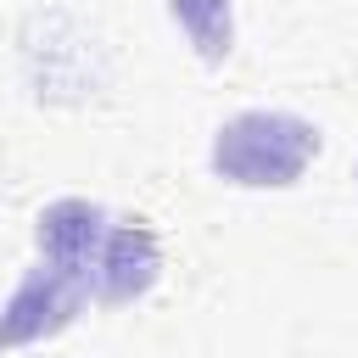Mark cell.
Returning a JSON list of instances; mask_svg holds the SVG:
<instances>
[{
	"instance_id": "cell-5",
	"label": "cell",
	"mask_w": 358,
	"mask_h": 358,
	"mask_svg": "<svg viewBox=\"0 0 358 358\" xmlns=\"http://www.w3.org/2000/svg\"><path fill=\"white\" fill-rule=\"evenodd\" d=\"M173 22L185 28V39L196 45L201 62H224L229 45H235V17H229V0H168Z\"/></svg>"
},
{
	"instance_id": "cell-1",
	"label": "cell",
	"mask_w": 358,
	"mask_h": 358,
	"mask_svg": "<svg viewBox=\"0 0 358 358\" xmlns=\"http://www.w3.org/2000/svg\"><path fill=\"white\" fill-rule=\"evenodd\" d=\"M313 157H319V129L308 117H296V112H241L213 140L218 179L246 185V190L296 185Z\"/></svg>"
},
{
	"instance_id": "cell-2",
	"label": "cell",
	"mask_w": 358,
	"mask_h": 358,
	"mask_svg": "<svg viewBox=\"0 0 358 358\" xmlns=\"http://www.w3.org/2000/svg\"><path fill=\"white\" fill-rule=\"evenodd\" d=\"M90 285L56 263L39 257V268L22 274V285L11 291V302L0 308V347H22L39 336H56L62 324H73V313L84 308Z\"/></svg>"
},
{
	"instance_id": "cell-3",
	"label": "cell",
	"mask_w": 358,
	"mask_h": 358,
	"mask_svg": "<svg viewBox=\"0 0 358 358\" xmlns=\"http://www.w3.org/2000/svg\"><path fill=\"white\" fill-rule=\"evenodd\" d=\"M157 268H162V252H157V235L129 218V224H106V241L95 252V268H90V296L101 302H134L157 285Z\"/></svg>"
},
{
	"instance_id": "cell-4",
	"label": "cell",
	"mask_w": 358,
	"mask_h": 358,
	"mask_svg": "<svg viewBox=\"0 0 358 358\" xmlns=\"http://www.w3.org/2000/svg\"><path fill=\"white\" fill-rule=\"evenodd\" d=\"M106 241V213L95 201H78V196H62L39 213V257L78 274L90 285V268H95V252Z\"/></svg>"
}]
</instances>
